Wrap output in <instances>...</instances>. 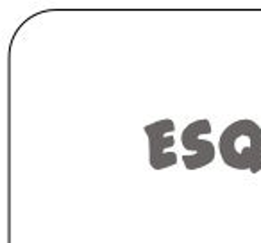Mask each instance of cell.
Masks as SVG:
<instances>
[{"instance_id": "obj_1", "label": "cell", "mask_w": 261, "mask_h": 243, "mask_svg": "<svg viewBox=\"0 0 261 243\" xmlns=\"http://www.w3.org/2000/svg\"><path fill=\"white\" fill-rule=\"evenodd\" d=\"M220 156L236 170H261V127L254 120H236L220 134Z\"/></svg>"}, {"instance_id": "obj_2", "label": "cell", "mask_w": 261, "mask_h": 243, "mask_svg": "<svg viewBox=\"0 0 261 243\" xmlns=\"http://www.w3.org/2000/svg\"><path fill=\"white\" fill-rule=\"evenodd\" d=\"M143 131L149 138V163L154 170H163L177 163V154L168 152V149L175 145L174 120H158L154 124L145 125Z\"/></svg>"}, {"instance_id": "obj_3", "label": "cell", "mask_w": 261, "mask_h": 243, "mask_svg": "<svg viewBox=\"0 0 261 243\" xmlns=\"http://www.w3.org/2000/svg\"><path fill=\"white\" fill-rule=\"evenodd\" d=\"M210 132H211V124L207 120H195L190 125H186V129L182 131L181 143L186 150H190V154H185L181 159L188 170L202 168L215 159L213 143L206 142V140H200V136L210 134Z\"/></svg>"}]
</instances>
